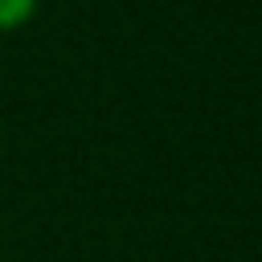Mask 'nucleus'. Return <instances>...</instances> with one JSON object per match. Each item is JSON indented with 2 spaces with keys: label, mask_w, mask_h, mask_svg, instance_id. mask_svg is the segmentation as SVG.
Returning a JSON list of instances; mask_svg holds the SVG:
<instances>
[{
  "label": "nucleus",
  "mask_w": 262,
  "mask_h": 262,
  "mask_svg": "<svg viewBox=\"0 0 262 262\" xmlns=\"http://www.w3.org/2000/svg\"><path fill=\"white\" fill-rule=\"evenodd\" d=\"M33 12H37V0H0V33L20 29Z\"/></svg>",
  "instance_id": "f257e3e1"
}]
</instances>
